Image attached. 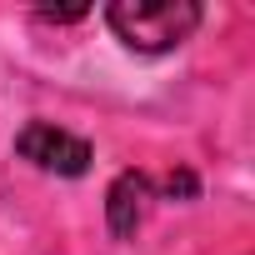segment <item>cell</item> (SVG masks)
Listing matches in <instances>:
<instances>
[{"mask_svg": "<svg viewBox=\"0 0 255 255\" xmlns=\"http://www.w3.org/2000/svg\"><path fill=\"white\" fill-rule=\"evenodd\" d=\"M145 210H150V175H140V170H120L115 185H110V195H105L110 230H115L120 240L135 235L140 220H145Z\"/></svg>", "mask_w": 255, "mask_h": 255, "instance_id": "obj_3", "label": "cell"}, {"mask_svg": "<svg viewBox=\"0 0 255 255\" xmlns=\"http://www.w3.org/2000/svg\"><path fill=\"white\" fill-rule=\"evenodd\" d=\"M90 10H40V20H55V25H70V20H85Z\"/></svg>", "mask_w": 255, "mask_h": 255, "instance_id": "obj_4", "label": "cell"}, {"mask_svg": "<svg viewBox=\"0 0 255 255\" xmlns=\"http://www.w3.org/2000/svg\"><path fill=\"white\" fill-rule=\"evenodd\" d=\"M15 150H20V160L55 170V175H85L90 170V145L80 135L60 130V125H50V120H30L15 135Z\"/></svg>", "mask_w": 255, "mask_h": 255, "instance_id": "obj_2", "label": "cell"}, {"mask_svg": "<svg viewBox=\"0 0 255 255\" xmlns=\"http://www.w3.org/2000/svg\"><path fill=\"white\" fill-rule=\"evenodd\" d=\"M105 20L130 50L160 55V50H175L200 25V5H190V0H115Z\"/></svg>", "mask_w": 255, "mask_h": 255, "instance_id": "obj_1", "label": "cell"}]
</instances>
